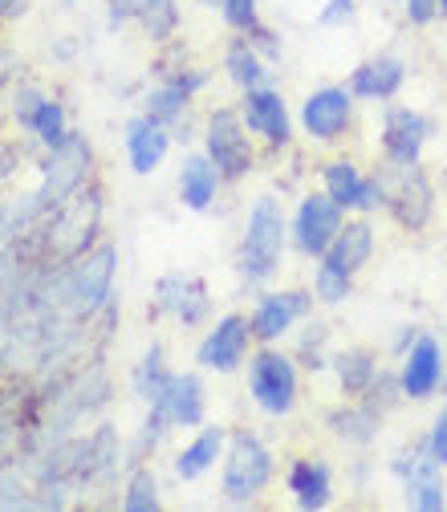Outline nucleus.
Returning <instances> with one entry per match:
<instances>
[{
  "mask_svg": "<svg viewBox=\"0 0 447 512\" xmlns=\"http://www.w3.org/2000/svg\"><path fill=\"white\" fill-rule=\"evenodd\" d=\"M110 403H114V374H110L106 358L82 362L74 374H66L61 382L41 391L37 427L21 452H41V447H53L61 439L94 427L98 419H106Z\"/></svg>",
  "mask_w": 447,
  "mask_h": 512,
  "instance_id": "obj_1",
  "label": "nucleus"
},
{
  "mask_svg": "<svg viewBox=\"0 0 447 512\" xmlns=\"http://www.w3.org/2000/svg\"><path fill=\"white\" fill-rule=\"evenodd\" d=\"M118 261V244L102 236L74 261L45 269L37 281V297L66 322H90L106 301L118 297Z\"/></svg>",
  "mask_w": 447,
  "mask_h": 512,
  "instance_id": "obj_2",
  "label": "nucleus"
},
{
  "mask_svg": "<svg viewBox=\"0 0 447 512\" xmlns=\"http://www.w3.org/2000/svg\"><path fill=\"white\" fill-rule=\"evenodd\" d=\"M285 256H289V212L273 191H265V196L248 204L244 228L236 236V252H232L236 281L252 293L269 289L285 269Z\"/></svg>",
  "mask_w": 447,
  "mask_h": 512,
  "instance_id": "obj_3",
  "label": "nucleus"
},
{
  "mask_svg": "<svg viewBox=\"0 0 447 512\" xmlns=\"http://www.w3.org/2000/svg\"><path fill=\"white\" fill-rule=\"evenodd\" d=\"M102 216H106V187L102 179H90L78 196H70L61 208H53L41 224H33L37 244H41V261L49 269L82 256L94 240H102Z\"/></svg>",
  "mask_w": 447,
  "mask_h": 512,
  "instance_id": "obj_4",
  "label": "nucleus"
},
{
  "mask_svg": "<svg viewBox=\"0 0 447 512\" xmlns=\"http://www.w3.org/2000/svg\"><path fill=\"white\" fill-rule=\"evenodd\" d=\"M277 484V452L252 427H232L220 460V500L232 508L257 504Z\"/></svg>",
  "mask_w": 447,
  "mask_h": 512,
  "instance_id": "obj_5",
  "label": "nucleus"
},
{
  "mask_svg": "<svg viewBox=\"0 0 447 512\" xmlns=\"http://www.w3.org/2000/svg\"><path fill=\"white\" fill-rule=\"evenodd\" d=\"M5 106H9V122L21 139H29L41 155L45 151H57L74 135V122H70V106L61 94H53L45 82L21 74L13 82V90L5 94Z\"/></svg>",
  "mask_w": 447,
  "mask_h": 512,
  "instance_id": "obj_6",
  "label": "nucleus"
},
{
  "mask_svg": "<svg viewBox=\"0 0 447 512\" xmlns=\"http://www.w3.org/2000/svg\"><path fill=\"white\" fill-rule=\"evenodd\" d=\"M244 395L261 415L289 419L301 403V366L293 350L281 346H257L244 362Z\"/></svg>",
  "mask_w": 447,
  "mask_h": 512,
  "instance_id": "obj_7",
  "label": "nucleus"
},
{
  "mask_svg": "<svg viewBox=\"0 0 447 512\" xmlns=\"http://www.w3.org/2000/svg\"><path fill=\"white\" fill-rule=\"evenodd\" d=\"M33 191H37V200L45 204V212L61 208L70 196H78V191L98 179V155H94V143L74 131L66 143H61L57 151H45L33 167Z\"/></svg>",
  "mask_w": 447,
  "mask_h": 512,
  "instance_id": "obj_8",
  "label": "nucleus"
},
{
  "mask_svg": "<svg viewBox=\"0 0 447 512\" xmlns=\"http://www.w3.org/2000/svg\"><path fill=\"white\" fill-rule=\"evenodd\" d=\"M200 151L216 163V171L224 175L228 187L244 183L252 171H257V139L248 135V126H244V118H240L236 106H212V110H204Z\"/></svg>",
  "mask_w": 447,
  "mask_h": 512,
  "instance_id": "obj_9",
  "label": "nucleus"
},
{
  "mask_svg": "<svg viewBox=\"0 0 447 512\" xmlns=\"http://www.w3.org/2000/svg\"><path fill=\"white\" fill-rule=\"evenodd\" d=\"M382 175V187H387V212L403 232L419 236L431 228L435 220V179L427 175L423 163H411V167H399V163H378L374 167Z\"/></svg>",
  "mask_w": 447,
  "mask_h": 512,
  "instance_id": "obj_10",
  "label": "nucleus"
},
{
  "mask_svg": "<svg viewBox=\"0 0 447 512\" xmlns=\"http://www.w3.org/2000/svg\"><path fill=\"white\" fill-rule=\"evenodd\" d=\"M131 472V452H126V435L110 423L98 419L78 435V492H110L118 480Z\"/></svg>",
  "mask_w": 447,
  "mask_h": 512,
  "instance_id": "obj_11",
  "label": "nucleus"
},
{
  "mask_svg": "<svg viewBox=\"0 0 447 512\" xmlns=\"http://www.w3.org/2000/svg\"><path fill=\"white\" fill-rule=\"evenodd\" d=\"M216 313V301H212V289L200 273H183V269H171V273H159L155 285H151V305H147V317H171L179 330H204Z\"/></svg>",
  "mask_w": 447,
  "mask_h": 512,
  "instance_id": "obj_12",
  "label": "nucleus"
},
{
  "mask_svg": "<svg viewBox=\"0 0 447 512\" xmlns=\"http://www.w3.org/2000/svg\"><path fill=\"white\" fill-rule=\"evenodd\" d=\"M387 472L403 484V504L415 512H443L447 508V480L443 464L431 456V447L423 435L407 439L399 452L387 460Z\"/></svg>",
  "mask_w": 447,
  "mask_h": 512,
  "instance_id": "obj_13",
  "label": "nucleus"
},
{
  "mask_svg": "<svg viewBox=\"0 0 447 512\" xmlns=\"http://www.w3.org/2000/svg\"><path fill=\"white\" fill-rule=\"evenodd\" d=\"M354 114H358V98L350 94V86L346 82H330V86H317V90H309L301 98L297 131L317 147H338L354 131Z\"/></svg>",
  "mask_w": 447,
  "mask_h": 512,
  "instance_id": "obj_14",
  "label": "nucleus"
},
{
  "mask_svg": "<svg viewBox=\"0 0 447 512\" xmlns=\"http://www.w3.org/2000/svg\"><path fill=\"white\" fill-rule=\"evenodd\" d=\"M346 216L350 212H342L322 187L301 191L293 212H289V248L301 256V261H322L334 244V236L342 232Z\"/></svg>",
  "mask_w": 447,
  "mask_h": 512,
  "instance_id": "obj_15",
  "label": "nucleus"
},
{
  "mask_svg": "<svg viewBox=\"0 0 447 512\" xmlns=\"http://www.w3.org/2000/svg\"><path fill=\"white\" fill-rule=\"evenodd\" d=\"M435 139V118L419 106H403V102H382V118H378V155L382 163H423L427 143Z\"/></svg>",
  "mask_w": 447,
  "mask_h": 512,
  "instance_id": "obj_16",
  "label": "nucleus"
},
{
  "mask_svg": "<svg viewBox=\"0 0 447 512\" xmlns=\"http://www.w3.org/2000/svg\"><path fill=\"white\" fill-rule=\"evenodd\" d=\"M317 309V297L313 289H261L257 301H252L248 309V326H252V338H257V346H281L285 338H293V330L305 322V317H313Z\"/></svg>",
  "mask_w": 447,
  "mask_h": 512,
  "instance_id": "obj_17",
  "label": "nucleus"
},
{
  "mask_svg": "<svg viewBox=\"0 0 447 512\" xmlns=\"http://www.w3.org/2000/svg\"><path fill=\"white\" fill-rule=\"evenodd\" d=\"M248 135L257 139L261 147H269L273 155H285L293 151V139H297V118L281 94V86H257V90H244L240 102H236Z\"/></svg>",
  "mask_w": 447,
  "mask_h": 512,
  "instance_id": "obj_18",
  "label": "nucleus"
},
{
  "mask_svg": "<svg viewBox=\"0 0 447 512\" xmlns=\"http://www.w3.org/2000/svg\"><path fill=\"white\" fill-rule=\"evenodd\" d=\"M252 350H257V338H252L248 313L228 309L216 322L204 326V334L196 342V366L204 374H236V370H244Z\"/></svg>",
  "mask_w": 447,
  "mask_h": 512,
  "instance_id": "obj_19",
  "label": "nucleus"
},
{
  "mask_svg": "<svg viewBox=\"0 0 447 512\" xmlns=\"http://www.w3.org/2000/svg\"><path fill=\"white\" fill-rule=\"evenodd\" d=\"M106 29H139L151 45H167L183 29L179 0H106Z\"/></svg>",
  "mask_w": 447,
  "mask_h": 512,
  "instance_id": "obj_20",
  "label": "nucleus"
},
{
  "mask_svg": "<svg viewBox=\"0 0 447 512\" xmlns=\"http://www.w3.org/2000/svg\"><path fill=\"white\" fill-rule=\"evenodd\" d=\"M395 370H399L407 403H431L443 391V378H447V342L439 334L423 330L415 338V346L399 358Z\"/></svg>",
  "mask_w": 447,
  "mask_h": 512,
  "instance_id": "obj_21",
  "label": "nucleus"
},
{
  "mask_svg": "<svg viewBox=\"0 0 447 512\" xmlns=\"http://www.w3.org/2000/svg\"><path fill=\"white\" fill-rule=\"evenodd\" d=\"M171 431H196L208 423V387H204V370H171L163 395L151 403Z\"/></svg>",
  "mask_w": 447,
  "mask_h": 512,
  "instance_id": "obj_22",
  "label": "nucleus"
},
{
  "mask_svg": "<svg viewBox=\"0 0 447 512\" xmlns=\"http://www.w3.org/2000/svg\"><path fill=\"white\" fill-rule=\"evenodd\" d=\"M37 407H41V391L29 378L0 382V460L17 456L29 443L37 427Z\"/></svg>",
  "mask_w": 447,
  "mask_h": 512,
  "instance_id": "obj_23",
  "label": "nucleus"
},
{
  "mask_svg": "<svg viewBox=\"0 0 447 512\" xmlns=\"http://www.w3.org/2000/svg\"><path fill=\"white\" fill-rule=\"evenodd\" d=\"M171 147H175V135L167 131L163 122L147 118L143 110L126 118V126H122V155H126V167H131L139 179L155 175L167 163Z\"/></svg>",
  "mask_w": 447,
  "mask_h": 512,
  "instance_id": "obj_24",
  "label": "nucleus"
},
{
  "mask_svg": "<svg viewBox=\"0 0 447 512\" xmlns=\"http://www.w3.org/2000/svg\"><path fill=\"white\" fill-rule=\"evenodd\" d=\"M407 78H411V70L399 53H374L350 70L346 86L358 102H395L403 94Z\"/></svg>",
  "mask_w": 447,
  "mask_h": 512,
  "instance_id": "obj_25",
  "label": "nucleus"
},
{
  "mask_svg": "<svg viewBox=\"0 0 447 512\" xmlns=\"http://www.w3.org/2000/svg\"><path fill=\"white\" fill-rule=\"evenodd\" d=\"M228 431L224 423H204L191 431V439H183V447L171 456V476L179 484H196L208 472H216V464L224 460V447H228Z\"/></svg>",
  "mask_w": 447,
  "mask_h": 512,
  "instance_id": "obj_26",
  "label": "nucleus"
},
{
  "mask_svg": "<svg viewBox=\"0 0 447 512\" xmlns=\"http://www.w3.org/2000/svg\"><path fill=\"white\" fill-rule=\"evenodd\" d=\"M224 175L216 171V163L204 151H183L179 171H175V196L179 208L187 212H212L220 204V191H224Z\"/></svg>",
  "mask_w": 447,
  "mask_h": 512,
  "instance_id": "obj_27",
  "label": "nucleus"
},
{
  "mask_svg": "<svg viewBox=\"0 0 447 512\" xmlns=\"http://www.w3.org/2000/svg\"><path fill=\"white\" fill-rule=\"evenodd\" d=\"M285 492L301 512H322L334 504V468L322 456H293L285 464Z\"/></svg>",
  "mask_w": 447,
  "mask_h": 512,
  "instance_id": "obj_28",
  "label": "nucleus"
},
{
  "mask_svg": "<svg viewBox=\"0 0 447 512\" xmlns=\"http://www.w3.org/2000/svg\"><path fill=\"white\" fill-rule=\"evenodd\" d=\"M382 423H387V419H382L366 399H342L322 419L326 435L334 443H342V447H354V452H362V447H370L382 435Z\"/></svg>",
  "mask_w": 447,
  "mask_h": 512,
  "instance_id": "obj_29",
  "label": "nucleus"
},
{
  "mask_svg": "<svg viewBox=\"0 0 447 512\" xmlns=\"http://www.w3.org/2000/svg\"><path fill=\"white\" fill-rule=\"evenodd\" d=\"M374 248H378V232H374L370 216L350 212L346 224H342V232L334 236V244H330V252L322 256V261H330V265H338L342 273L358 277V273L374 261Z\"/></svg>",
  "mask_w": 447,
  "mask_h": 512,
  "instance_id": "obj_30",
  "label": "nucleus"
},
{
  "mask_svg": "<svg viewBox=\"0 0 447 512\" xmlns=\"http://www.w3.org/2000/svg\"><path fill=\"white\" fill-rule=\"evenodd\" d=\"M220 70L224 78L244 94V90H257V86H269L273 82V61L252 45L244 33H232L224 41V53H220Z\"/></svg>",
  "mask_w": 447,
  "mask_h": 512,
  "instance_id": "obj_31",
  "label": "nucleus"
},
{
  "mask_svg": "<svg viewBox=\"0 0 447 512\" xmlns=\"http://www.w3.org/2000/svg\"><path fill=\"white\" fill-rule=\"evenodd\" d=\"M378 370H382V358L374 346H342L330 354V374L338 378L342 399H362L366 387L378 378Z\"/></svg>",
  "mask_w": 447,
  "mask_h": 512,
  "instance_id": "obj_32",
  "label": "nucleus"
},
{
  "mask_svg": "<svg viewBox=\"0 0 447 512\" xmlns=\"http://www.w3.org/2000/svg\"><path fill=\"white\" fill-rule=\"evenodd\" d=\"M45 216H49V212H45V204L37 200L33 183H29V187H21V183L0 187V244L25 236V232H29L33 224H41Z\"/></svg>",
  "mask_w": 447,
  "mask_h": 512,
  "instance_id": "obj_33",
  "label": "nucleus"
},
{
  "mask_svg": "<svg viewBox=\"0 0 447 512\" xmlns=\"http://www.w3.org/2000/svg\"><path fill=\"white\" fill-rule=\"evenodd\" d=\"M139 110H143L147 118L163 122L167 131H171L179 118H187L191 110H196V94H191L183 82H175V78H155V82L139 94Z\"/></svg>",
  "mask_w": 447,
  "mask_h": 512,
  "instance_id": "obj_34",
  "label": "nucleus"
},
{
  "mask_svg": "<svg viewBox=\"0 0 447 512\" xmlns=\"http://www.w3.org/2000/svg\"><path fill=\"white\" fill-rule=\"evenodd\" d=\"M366 175L350 155H334L326 159L322 167H317V179H322V191L342 208V212H358V200H362V191H366Z\"/></svg>",
  "mask_w": 447,
  "mask_h": 512,
  "instance_id": "obj_35",
  "label": "nucleus"
},
{
  "mask_svg": "<svg viewBox=\"0 0 447 512\" xmlns=\"http://www.w3.org/2000/svg\"><path fill=\"white\" fill-rule=\"evenodd\" d=\"M334 330L330 322H322V317H305L301 330H293V358L301 370L309 374H322L330 370V354H334Z\"/></svg>",
  "mask_w": 447,
  "mask_h": 512,
  "instance_id": "obj_36",
  "label": "nucleus"
},
{
  "mask_svg": "<svg viewBox=\"0 0 447 512\" xmlns=\"http://www.w3.org/2000/svg\"><path fill=\"white\" fill-rule=\"evenodd\" d=\"M167 378H171L167 350H163V342H151V346L139 354V362L131 366V395H135L143 407H151V403L163 395Z\"/></svg>",
  "mask_w": 447,
  "mask_h": 512,
  "instance_id": "obj_37",
  "label": "nucleus"
},
{
  "mask_svg": "<svg viewBox=\"0 0 447 512\" xmlns=\"http://www.w3.org/2000/svg\"><path fill=\"white\" fill-rule=\"evenodd\" d=\"M118 508L122 512H159L163 508V484H159V472L147 464H135L131 472H126L122 488H118Z\"/></svg>",
  "mask_w": 447,
  "mask_h": 512,
  "instance_id": "obj_38",
  "label": "nucleus"
},
{
  "mask_svg": "<svg viewBox=\"0 0 447 512\" xmlns=\"http://www.w3.org/2000/svg\"><path fill=\"white\" fill-rule=\"evenodd\" d=\"M354 281H358V277L342 273V269L330 265V261H313V281H309V289H313V297H317V305H322V309H338V305H346V301L354 297Z\"/></svg>",
  "mask_w": 447,
  "mask_h": 512,
  "instance_id": "obj_39",
  "label": "nucleus"
},
{
  "mask_svg": "<svg viewBox=\"0 0 447 512\" xmlns=\"http://www.w3.org/2000/svg\"><path fill=\"white\" fill-rule=\"evenodd\" d=\"M167 435H171V423H167L155 407H147V415H143L139 431H135L131 439H126V452H131V468H135V464L155 460V456H159V447L167 443Z\"/></svg>",
  "mask_w": 447,
  "mask_h": 512,
  "instance_id": "obj_40",
  "label": "nucleus"
},
{
  "mask_svg": "<svg viewBox=\"0 0 447 512\" xmlns=\"http://www.w3.org/2000/svg\"><path fill=\"white\" fill-rule=\"evenodd\" d=\"M382 419H391L399 407H407V395H403V382H399V370H391V366H382L378 370V378L366 387V395H362Z\"/></svg>",
  "mask_w": 447,
  "mask_h": 512,
  "instance_id": "obj_41",
  "label": "nucleus"
},
{
  "mask_svg": "<svg viewBox=\"0 0 447 512\" xmlns=\"http://www.w3.org/2000/svg\"><path fill=\"white\" fill-rule=\"evenodd\" d=\"M220 21L232 33H252L265 17H261V0H220Z\"/></svg>",
  "mask_w": 447,
  "mask_h": 512,
  "instance_id": "obj_42",
  "label": "nucleus"
},
{
  "mask_svg": "<svg viewBox=\"0 0 447 512\" xmlns=\"http://www.w3.org/2000/svg\"><path fill=\"white\" fill-rule=\"evenodd\" d=\"M354 17H358V0H326L322 13H317V25L346 29V25H354Z\"/></svg>",
  "mask_w": 447,
  "mask_h": 512,
  "instance_id": "obj_43",
  "label": "nucleus"
},
{
  "mask_svg": "<svg viewBox=\"0 0 447 512\" xmlns=\"http://www.w3.org/2000/svg\"><path fill=\"white\" fill-rule=\"evenodd\" d=\"M423 439H427V447H431V456L447 468V403L435 411V419H431V427L423 431Z\"/></svg>",
  "mask_w": 447,
  "mask_h": 512,
  "instance_id": "obj_44",
  "label": "nucleus"
},
{
  "mask_svg": "<svg viewBox=\"0 0 447 512\" xmlns=\"http://www.w3.org/2000/svg\"><path fill=\"white\" fill-rule=\"evenodd\" d=\"M399 9L407 17V25H415V29H427L439 21V0H399Z\"/></svg>",
  "mask_w": 447,
  "mask_h": 512,
  "instance_id": "obj_45",
  "label": "nucleus"
},
{
  "mask_svg": "<svg viewBox=\"0 0 447 512\" xmlns=\"http://www.w3.org/2000/svg\"><path fill=\"white\" fill-rule=\"evenodd\" d=\"M244 37H248L252 45H257V49H261V53L273 61V66L281 61V53H285V41H281V33H277L273 25H265V21H261L257 29H252V33H244Z\"/></svg>",
  "mask_w": 447,
  "mask_h": 512,
  "instance_id": "obj_46",
  "label": "nucleus"
},
{
  "mask_svg": "<svg viewBox=\"0 0 447 512\" xmlns=\"http://www.w3.org/2000/svg\"><path fill=\"white\" fill-rule=\"evenodd\" d=\"M49 57L57 61V66H74V61L82 57V41H78V33H57V37L49 41Z\"/></svg>",
  "mask_w": 447,
  "mask_h": 512,
  "instance_id": "obj_47",
  "label": "nucleus"
},
{
  "mask_svg": "<svg viewBox=\"0 0 447 512\" xmlns=\"http://www.w3.org/2000/svg\"><path fill=\"white\" fill-rule=\"evenodd\" d=\"M419 334H423V326H419V322H403V326H395V334H391V342H387V354L399 362V358L415 346V338H419Z\"/></svg>",
  "mask_w": 447,
  "mask_h": 512,
  "instance_id": "obj_48",
  "label": "nucleus"
},
{
  "mask_svg": "<svg viewBox=\"0 0 447 512\" xmlns=\"http://www.w3.org/2000/svg\"><path fill=\"white\" fill-rule=\"evenodd\" d=\"M33 13V0H0V29H9Z\"/></svg>",
  "mask_w": 447,
  "mask_h": 512,
  "instance_id": "obj_49",
  "label": "nucleus"
},
{
  "mask_svg": "<svg viewBox=\"0 0 447 512\" xmlns=\"http://www.w3.org/2000/svg\"><path fill=\"white\" fill-rule=\"evenodd\" d=\"M200 9H220V0H196Z\"/></svg>",
  "mask_w": 447,
  "mask_h": 512,
  "instance_id": "obj_50",
  "label": "nucleus"
},
{
  "mask_svg": "<svg viewBox=\"0 0 447 512\" xmlns=\"http://www.w3.org/2000/svg\"><path fill=\"white\" fill-rule=\"evenodd\" d=\"M439 21H447V0H439Z\"/></svg>",
  "mask_w": 447,
  "mask_h": 512,
  "instance_id": "obj_51",
  "label": "nucleus"
},
{
  "mask_svg": "<svg viewBox=\"0 0 447 512\" xmlns=\"http://www.w3.org/2000/svg\"><path fill=\"white\" fill-rule=\"evenodd\" d=\"M61 5H66V9H74V5H82V0H61Z\"/></svg>",
  "mask_w": 447,
  "mask_h": 512,
  "instance_id": "obj_52",
  "label": "nucleus"
},
{
  "mask_svg": "<svg viewBox=\"0 0 447 512\" xmlns=\"http://www.w3.org/2000/svg\"><path fill=\"white\" fill-rule=\"evenodd\" d=\"M443 395H447V378H443Z\"/></svg>",
  "mask_w": 447,
  "mask_h": 512,
  "instance_id": "obj_53",
  "label": "nucleus"
},
{
  "mask_svg": "<svg viewBox=\"0 0 447 512\" xmlns=\"http://www.w3.org/2000/svg\"><path fill=\"white\" fill-rule=\"evenodd\" d=\"M443 342H447V326H443Z\"/></svg>",
  "mask_w": 447,
  "mask_h": 512,
  "instance_id": "obj_54",
  "label": "nucleus"
},
{
  "mask_svg": "<svg viewBox=\"0 0 447 512\" xmlns=\"http://www.w3.org/2000/svg\"><path fill=\"white\" fill-rule=\"evenodd\" d=\"M387 5H399V0H387Z\"/></svg>",
  "mask_w": 447,
  "mask_h": 512,
  "instance_id": "obj_55",
  "label": "nucleus"
}]
</instances>
